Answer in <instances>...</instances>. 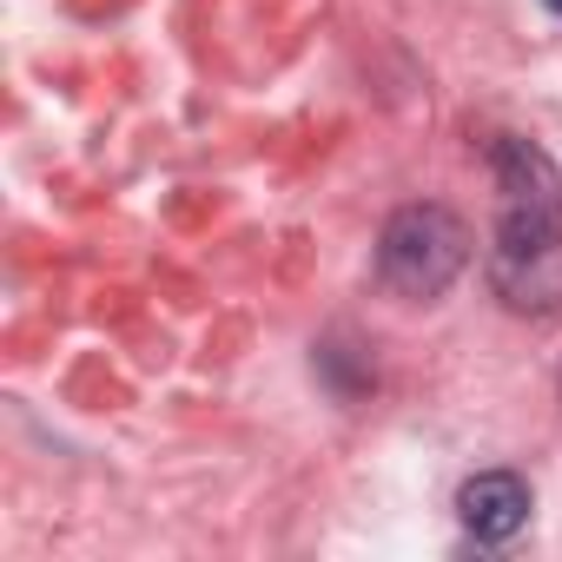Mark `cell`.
<instances>
[{
	"instance_id": "obj_1",
	"label": "cell",
	"mask_w": 562,
	"mask_h": 562,
	"mask_svg": "<svg viewBox=\"0 0 562 562\" xmlns=\"http://www.w3.org/2000/svg\"><path fill=\"white\" fill-rule=\"evenodd\" d=\"M496 179V245H490V285L509 312H555L562 305V166L522 139H490Z\"/></svg>"
},
{
	"instance_id": "obj_2",
	"label": "cell",
	"mask_w": 562,
	"mask_h": 562,
	"mask_svg": "<svg viewBox=\"0 0 562 562\" xmlns=\"http://www.w3.org/2000/svg\"><path fill=\"white\" fill-rule=\"evenodd\" d=\"M470 251L476 245H470L463 212H450L437 199H411L378 232V285L391 299H404V305H430L463 278Z\"/></svg>"
},
{
	"instance_id": "obj_3",
	"label": "cell",
	"mask_w": 562,
	"mask_h": 562,
	"mask_svg": "<svg viewBox=\"0 0 562 562\" xmlns=\"http://www.w3.org/2000/svg\"><path fill=\"white\" fill-rule=\"evenodd\" d=\"M457 516L476 542H516L529 529V483L516 470H476L457 490Z\"/></svg>"
},
{
	"instance_id": "obj_4",
	"label": "cell",
	"mask_w": 562,
	"mask_h": 562,
	"mask_svg": "<svg viewBox=\"0 0 562 562\" xmlns=\"http://www.w3.org/2000/svg\"><path fill=\"white\" fill-rule=\"evenodd\" d=\"M318 371H325V384H331L338 397H358V391L371 384V371H364V364H351V351H345V345H318Z\"/></svg>"
},
{
	"instance_id": "obj_5",
	"label": "cell",
	"mask_w": 562,
	"mask_h": 562,
	"mask_svg": "<svg viewBox=\"0 0 562 562\" xmlns=\"http://www.w3.org/2000/svg\"><path fill=\"white\" fill-rule=\"evenodd\" d=\"M555 397H562V364H555Z\"/></svg>"
},
{
	"instance_id": "obj_6",
	"label": "cell",
	"mask_w": 562,
	"mask_h": 562,
	"mask_svg": "<svg viewBox=\"0 0 562 562\" xmlns=\"http://www.w3.org/2000/svg\"><path fill=\"white\" fill-rule=\"evenodd\" d=\"M549 14H562V0H549Z\"/></svg>"
}]
</instances>
